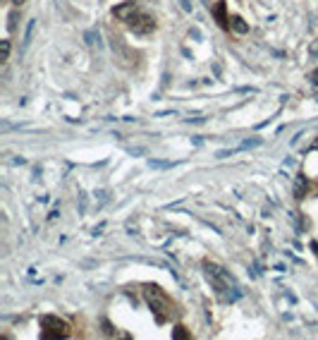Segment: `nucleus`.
<instances>
[{
	"instance_id": "4",
	"label": "nucleus",
	"mask_w": 318,
	"mask_h": 340,
	"mask_svg": "<svg viewBox=\"0 0 318 340\" xmlns=\"http://www.w3.org/2000/svg\"><path fill=\"white\" fill-rule=\"evenodd\" d=\"M213 14L218 17V24H220L222 29H230V17L225 14V0H218V5H215Z\"/></svg>"
},
{
	"instance_id": "1",
	"label": "nucleus",
	"mask_w": 318,
	"mask_h": 340,
	"mask_svg": "<svg viewBox=\"0 0 318 340\" xmlns=\"http://www.w3.org/2000/svg\"><path fill=\"white\" fill-rule=\"evenodd\" d=\"M113 17H118L134 34H151L156 29V20L148 12H144L139 3H122L113 10Z\"/></svg>"
},
{
	"instance_id": "6",
	"label": "nucleus",
	"mask_w": 318,
	"mask_h": 340,
	"mask_svg": "<svg viewBox=\"0 0 318 340\" xmlns=\"http://www.w3.org/2000/svg\"><path fill=\"white\" fill-rule=\"evenodd\" d=\"M311 79H313V84H318V69H316V72H313V75H311Z\"/></svg>"
},
{
	"instance_id": "7",
	"label": "nucleus",
	"mask_w": 318,
	"mask_h": 340,
	"mask_svg": "<svg viewBox=\"0 0 318 340\" xmlns=\"http://www.w3.org/2000/svg\"><path fill=\"white\" fill-rule=\"evenodd\" d=\"M22 3H24V0H14V5H22Z\"/></svg>"
},
{
	"instance_id": "3",
	"label": "nucleus",
	"mask_w": 318,
	"mask_h": 340,
	"mask_svg": "<svg viewBox=\"0 0 318 340\" xmlns=\"http://www.w3.org/2000/svg\"><path fill=\"white\" fill-rule=\"evenodd\" d=\"M41 335L43 338H69L67 321L58 316H43L41 319Z\"/></svg>"
},
{
	"instance_id": "5",
	"label": "nucleus",
	"mask_w": 318,
	"mask_h": 340,
	"mask_svg": "<svg viewBox=\"0 0 318 340\" xmlns=\"http://www.w3.org/2000/svg\"><path fill=\"white\" fill-rule=\"evenodd\" d=\"M230 27L235 29V31H242V34H244V31H249V27H247V24H244V22H242V17H232V22H230Z\"/></svg>"
},
{
	"instance_id": "2",
	"label": "nucleus",
	"mask_w": 318,
	"mask_h": 340,
	"mask_svg": "<svg viewBox=\"0 0 318 340\" xmlns=\"http://www.w3.org/2000/svg\"><path fill=\"white\" fill-rule=\"evenodd\" d=\"M144 295H146V302H148V307H151V312L156 314L158 324H165V321L175 314V302L167 297L165 292L160 290L158 285H146Z\"/></svg>"
},
{
	"instance_id": "8",
	"label": "nucleus",
	"mask_w": 318,
	"mask_h": 340,
	"mask_svg": "<svg viewBox=\"0 0 318 340\" xmlns=\"http://www.w3.org/2000/svg\"><path fill=\"white\" fill-rule=\"evenodd\" d=\"M313 247H316V249H318V242H316V244H313Z\"/></svg>"
}]
</instances>
